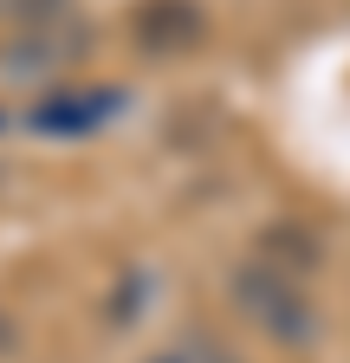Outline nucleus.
<instances>
[{
	"mask_svg": "<svg viewBox=\"0 0 350 363\" xmlns=\"http://www.w3.org/2000/svg\"><path fill=\"white\" fill-rule=\"evenodd\" d=\"M234 305H240L273 344H292V350H298V344L318 337V305L305 298V286L286 279V272H273V266H259V259L234 272Z\"/></svg>",
	"mask_w": 350,
	"mask_h": 363,
	"instance_id": "1",
	"label": "nucleus"
},
{
	"mask_svg": "<svg viewBox=\"0 0 350 363\" xmlns=\"http://www.w3.org/2000/svg\"><path fill=\"white\" fill-rule=\"evenodd\" d=\"M84 52H91V33L72 26L65 13H52V20H33L26 39L0 45V72H7V78H52V72L78 65Z\"/></svg>",
	"mask_w": 350,
	"mask_h": 363,
	"instance_id": "2",
	"label": "nucleus"
},
{
	"mask_svg": "<svg viewBox=\"0 0 350 363\" xmlns=\"http://www.w3.org/2000/svg\"><path fill=\"white\" fill-rule=\"evenodd\" d=\"M130 39L149 59H182L195 45H208V7L201 0H143L130 13Z\"/></svg>",
	"mask_w": 350,
	"mask_h": 363,
	"instance_id": "3",
	"label": "nucleus"
},
{
	"mask_svg": "<svg viewBox=\"0 0 350 363\" xmlns=\"http://www.w3.org/2000/svg\"><path fill=\"white\" fill-rule=\"evenodd\" d=\"M117 117H123V91L117 84H78V91H46L26 123L39 136H91V130H104Z\"/></svg>",
	"mask_w": 350,
	"mask_h": 363,
	"instance_id": "4",
	"label": "nucleus"
},
{
	"mask_svg": "<svg viewBox=\"0 0 350 363\" xmlns=\"http://www.w3.org/2000/svg\"><path fill=\"white\" fill-rule=\"evenodd\" d=\"M318 259H324V247L305 234V227H273V234H259V266L286 272V279H298V286H305V272H318Z\"/></svg>",
	"mask_w": 350,
	"mask_h": 363,
	"instance_id": "5",
	"label": "nucleus"
},
{
	"mask_svg": "<svg viewBox=\"0 0 350 363\" xmlns=\"http://www.w3.org/2000/svg\"><path fill=\"white\" fill-rule=\"evenodd\" d=\"M149 363H234V350H227V344H214V337H182V344L156 350Z\"/></svg>",
	"mask_w": 350,
	"mask_h": 363,
	"instance_id": "6",
	"label": "nucleus"
},
{
	"mask_svg": "<svg viewBox=\"0 0 350 363\" xmlns=\"http://www.w3.org/2000/svg\"><path fill=\"white\" fill-rule=\"evenodd\" d=\"M0 13H7V20H20V26H33V20L65 13V0H0Z\"/></svg>",
	"mask_w": 350,
	"mask_h": 363,
	"instance_id": "7",
	"label": "nucleus"
},
{
	"mask_svg": "<svg viewBox=\"0 0 350 363\" xmlns=\"http://www.w3.org/2000/svg\"><path fill=\"white\" fill-rule=\"evenodd\" d=\"M0 130H7V111H0Z\"/></svg>",
	"mask_w": 350,
	"mask_h": 363,
	"instance_id": "8",
	"label": "nucleus"
}]
</instances>
